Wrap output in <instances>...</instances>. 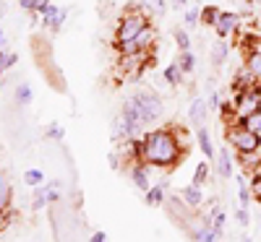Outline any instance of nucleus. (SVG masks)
<instances>
[{"label":"nucleus","instance_id":"1","mask_svg":"<svg viewBox=\"0 0 261 242\" xmlns=\"http://www.w3.org/2000/svg\"><path fill=\"white\" fill-rule=\"evenodd\" d=\"M141 159L149 164H157V167H170L180 159V143L167 130L146 133L141 141Z\"/></svg>","mask_w":261,"mask_h":242},{"label":"nucleus","instance_id":"2","mask_svg":"<svg viewBox=\"0 0 261 242\" xmlns=\"http://www.w3.org/2000/svg\"><path fill=\"white\" fill-rule=\"evenodd\" d=\"M123 115L130 117L139 128L146 125V123H154L160 115H162V102L157 94L151 92H139L136 97H130L123 107Z\"/></svg>","mask_w":261,"mask_h":242},{"label":"nucleus","instance_id":"3","mask_svg":"<svg viewBox=\"0 0 261 242\" xmlns=\"http://www.w3.org/2000/svg\"><path fill=\"white\" fill-rule=\"evenodd\" d=\"M144 29H146V18L144 16H128V18H123V24L118 29V45L123 47V45H128V42H134Z\"/></svg>","mask_w":261,"mask_h":242},{"label":"nucleus","instance_id":"4","mask_svg":"<svg viewBox=\"0 0 261 242\" xmlns=\"http://www.w3.org/2000/svg\"><path fill=\"white\" fill-rule=\"evenodd\" d=\"M227 141H230L238 151H243V154L258 148V136L251 133L246 125H243V128H232V130H227Z\"/></svg>","mask_w":261,"mask_h":242},{"label":"nucleus","instance_id":"5","mask_svg":"<svg viewBox=\"0 0 261 242\" xmlns=\"http://www.w3.org/2000/svg\"><path fill=\"white\" fill-rule=\"evenodd\" d=\"M217 32H220V37H227L235 26H238V16L235 13H220L217 16Z\"/></svg>","mask_w":261,"mask_h":242},{"label":"nucleus","instance_id":"6","mask_svg":"<svg viewBox=\"0 0 261 242\" xmlns=\"http://www.w3.org/2000/svg\"><path fill=\"white\" fill-rule=\"evenodd\" d=\"M206 102L204 99H196L193 104H191V109H188V120L193 123V125H204V117H206Z\"/></svg>","mask_w":261,"mask_h":242},{"label":"nucleus","instance_id":"7","mask_svg":"<svg viewBox=\"0 0 261 242\" xmlns=\"http://www.w3.org/2000/svg\"><path fill=\"white\" fill-rule=\"evenodd\" d=\"M151 37H154V34H151L149 29H144V32H141L134 42H128V45H123L120 50H123V52H136V50H144V47L149 45V42H151Z\"/></svg>","mask_w":261,"mask_h":242},{"label":"nucleus","instance_id":"8","mask_svg":"<svg viewBox=\"0 0 261 242\" xmlns=\"http://www.w3.org/2000/svg\"><path fill=\"white\" fill-rule=\"evenodd\" d=\"M8 206H11V185L3 174H0V214H6Z\"/></svg>","mask_w":261,"mask_h":242},{"label":"nucleus","instance_id":"9","mask_svg":"<svg viewBox=\"0 0 261 242\" xmlns=\"http://www.w3.org/2000/svg\"><path fill=\"white\" fill-rule=\"evenodd\" d=\"M183 201H186L188 206H199V203L204 201V195H201L199 185H188V188L183 190Z\"/></svg>","mask_w":261,"mask_h":242},{"label":"nucleus","instance_id":"10","mask_svg":"<svg viewBox=\"0 0 261 242\" xmlns=\"http://www.w3.org/2000/svg\"><path fill=\"white\" fill-rule=\"evenodd\" d=\"M130 177H134L136 188H141L144 193L149 190V177H146V172H144V167H141V164H136V167H134V172H130Z\"/></svg>","mask_w":261,"mask_h":242},{"label":"nucleus","instance_id":"11","mask_svg":"<svg viewBox=\"0 0 261 242\" xmlns=\"http://www.w3.org/2000/svg\"><path fill=\"white\" fill-rule=\"evenodd\" d=\"M220 174H222V177H230V174H232V159H230L227 148L220 151Z\"/></svg>","mask_w":261,"mask_h":242},{"label":"nucleus","instance_id":"12","mask_svg":"<svg viewBox=\"0 0 261 242\" xmlns=\"http://www.w3.org/2000/svg\"><path fill=\"white\" fill-rule=\"evenodd\" d=\"M243 125L251 130V133H256V136L261 138V109H258V112H253V115H248V117L243 120Z\"/></svg>","mask_w":261,"mask_h":242},{"label":"nucleus","instance_id":"13","mask_svg":"<svg viewBox=\"0 0 261 242\" xmlns=\"http://www.w3.org/2000/svg\"><path fill=\"white\" fill-rule=\"evenodd\" d=\"M225 57H227V42H217L214 45V50H212V63H225Z\"/></svg>","mask_w":261,"mask_h":242},{"label":"nucleus","instance_id":"14","mask_svg":"<svg viewBox=\"0 0 261 242\" xmlns=\"http://www.w3.org/2000/svg\"><path fill=\"white\" fill-rule=\"evenodd\" d=\"M162 188H165V185H157V188H149V190H146V203H149V206L162 203Z\"/></svg>","mask_w":261,"mask_h":242},{"label":"nucleus","instance_id":"15","mask_svg":"<svg viewBox=\"0 0 261 242\" xmlns=\"http://www.w3.org/2000/svg\"><path fill=\"white\" fill-rule=\"evenodd\" d=\"M199 143H201V151H204L206 157L212 159V154H214V151H212V141H209V133H206V128H201V130H199Z\"/></svg>","mask_w":261,"mask_h":242},{"label":"nucleus","instance_id":"16","mask_svg":"<svg viewBox=\"0 0 261 242\" xmlns=\"http://www.w3.org/2000/svg\"><path fill=\"white\" fill-rule=\"evenodd\" d=\"M212 227L222 234V229H225V214H222L220 208H214V211H212Z\"/></svg>","mask_w":261,"mask_h":242},{"label":"nucleus","instance_id":"17","mask_svg":"<svg viewBox=\"0 0 261 242\" xmlns=\"http://www.w3.org/2000/svg\"><path fill=\"white\" fill-rule=\"evenodd\" d=\"M24 180H27V185L37 188V185H42V180H45V177H42V172H39V169H29V172L24 174Z\"/></svg>","mask_w":261,"mask_h":242},{"label":"nucleus","instance_id":"18","mask_svg":"<svg viewBox=\"0 0 261 242\" xmlns=\"http://www.w3.org/2000/svg\"><path fill=\"white\" fill-rule=\"evenodd\" d=\"M206 174H209V164H199L196 167V174H193V185H204Z\"/></svg>","mask_w":261,"mask_h":242},{"label":"nucleus","instance_id":"19","mask_svg":"<svg viewBox=\"0 0 261 242\" xmlns=\"http://www.w3.org/2000/svg\"><path fill=\"white\" fill-rule=\"evenodd\" d=\"M16 97H18L21 104H29V102H32V89H29L27 83H21V86H18V92H16Z\"/></svg>","mask_w":261,"mask_h":242},{"label":"nucleus","instance_id":"20","mask_svg":"<svg viewBox=\"0 0 261 242\" xmlns=\"http://www.w3.org/2000/svg\"><path fill=\"white\" fill-rule=\"evenodd\" d=\"M165 78H167V83H178L180 81V65H170L165 71Z\"/></svg>","mask_w":261,"mask_h":242},{"label":"nucleus","instance_id":"21","mask_svg":"<svg viewBox=\"0 0 261 242\" xmlns=\"http://www.w3.org/2000/svg\"><path fill=\"white\" fill-rule=\"evenodd\" d=\"M178 65H180V71L191 73V71H193V55H191V52H183L180 60H178Z\"/></svg>","mask_w":261,"mask_h":242},{"label":"nucleus","instance_id":"22","mask_svg":"<svg viewBox=\"0 0 261 242\" xmlns=\"http://www.w3.org/2000/svg\"><path fill=\"white\" fill-rule=\"evenodd\" d=\"M248 68L253 71V76H258V78H261V55H251V60H248Z\"/></svg>","mask_w":261,"mask_h":242},{"label":"nucleus","instance_id":"23","mask_svg":"<svg viewBox=\"0 0 261 242\" xmlns=\"http://www.w3.org/2000/svg\"><path fill=\"white\" fill-rule=\"evenodd\" d=\"M45 203H47V193L42 188H37V193H34V208H42Z\"/></svg>","mask_w":261,"mask_h":242},{"label":"nucleus","instance_id":"24","mask_svg":"<svg viewBox=\"0 0 261 242\" xmlns=\"http://www.w3.org/2000/svg\"><path fill=\"white\" fill-rule=\"evenodd\" d=\"M141 3H144L146 8H151V11H157V13L165 11V0H141Z\"/></svg>","mask_w":261,"mask_h":242},{"label":"nucleus","instance_id":"25","mask_svg":"<svg viewBox=\"0 0 261 242\" xmlns=\"http://www.w3.org/2000/svg\"><path fill=\"white\" fill-rule=\"evenodd\" d=\"M175 39H178V45H180V50L183 52H188V47H191V42H188V37H186V32H175Z\"/></svg>","mask_w":261,"mask_h":242},{"label":"nucleus","instance_id":"26","mask_svg":"<svg viewBox=\"0 0 261 242\" xmlns=\"http://www.w3.org/2000/svg\"><path fill=\"white\" fill-rule=\"evenodd\" d=\"M217 16H220V13H217V8H206L204 11V21H206V24H217Z\"/></svg>","mask_w":261,"mask_h":242},{"label":"nucleus","instance_id":"27","mask_svg":"<svg viewBox=\"0 0 261 242\" xmlns=\"http://www.w3.org/2000/svg\"><path fill=\"white\" fill-rule=\"evenodd\" d=\"M238 193H241V203H243V208L248 206V201H251V195H248V188H246V183L241 180V190H238Z\"/></svg>","mask_w":261,"mask_h":242},{"label":"nucleus","instance_id":"28","mask_svg":"<svg viewBox=\"0 0 261 242\" xmlns=\"http://www.w3.org/2000/svg\"><path fill=\"white\" fill-rule=\"evenodd\" d=\"M196 21H199V11H188V13H186V24H188V26H193Z\"/></svg>","mask_w":261,"mask_h":242},{"label":"nucleus","instance_id":"29","mask_svg":"<svg viewBox=\"0 0 261 242\" xmlns=\"http://www.w3.org/2000/svg\"><path fill=\"white\" fill-rule=\"evenodd\" d=\"M238 222H241V227L248 224V214H246V208H238Z\"/></svg>","mask_w":261,"mask_h":242},{"label":"nucleus","instance_id":"30","mask_svg":"<svg viewBox=\"0 0 261 242\" xmlns=\"http://www.w3.org/2000/svg\"><path fill=\"white\" fill-rule=\"evenodd\" d=\"M47 136H50V138H63V130H60V128H50Z\"/></svg>","mask_w":261,"mask_h":242},{"label":"nucleus","instance_id":"31","mask_svg":"<svg viewBox=\"0 0 261 242\" xmlns=\"http://www.w3.org/2000/svg\"><path fill=\"white\" fill-rule=\"evenodd\" d=\"M92 242H107L105 232H97V234H92Z\"/></svg>","mask_w":261,"mask_h":242},{"label":"nucleus","instance_id":"32","mask_svg":"<svg viewBox=\"0 0 261 242\" xmlns=\"http://www.w3.org/2000/svg\"><path fill=\"white\" fill-rule=\"evenodd\" d=\"M253 190H256V195L261 198V177H253Z\"/></svg>","mask_w":261,"mask_h":242},{"label":"nucleus","instance_id":"33","mask_svg":"<svg viewBox=\"0 0 261 242\" xmlns=\"http://www.w3.org/2000/svg\"><path fill=\"white\" fill-rule=\"evenodd\" d=\"M3 68H6V57L0 55V73H3Z\"/></svg>","mask_w":261,"mask_h":242},{"label":"nucleus","instance_id":"34","mask_svg":"<svg viewBox=\"0 0 261 242\" xmlns=\"http://www.w3.org/2000/svg\"><path fill=\"white\" fill-rule=\"evenodd\" d=\"M175 6L180 8V6H186V0H175Z\"/></svg>","mask_w":261,"mask_h":242},{"label":"nucleus","instance_id":"35","mask_svg":"<svg viewBox=\"0 0 261 242\" xmlns=\"http://www.w3.org/2000/svg\"><path fill=\"white\" fill-rule=\"evenodd\" d=\"M3 39H6V34H3V32H0V45H3Z\"/></svg>","mask_w":261,"mask_h":242},{"label":"nucleus","instance_id":"36","mask_svg":"<svg viewBox=\"0 0 261 242\" xmlns=\"http://www.w3.org/2000/svg\"><path fill=\"white\" fill-rule=\"evenodd\" d=\"M243 242H251V237H243Z\"/></svg>","mask_w":261,"mask_h":242}]
</instances>
